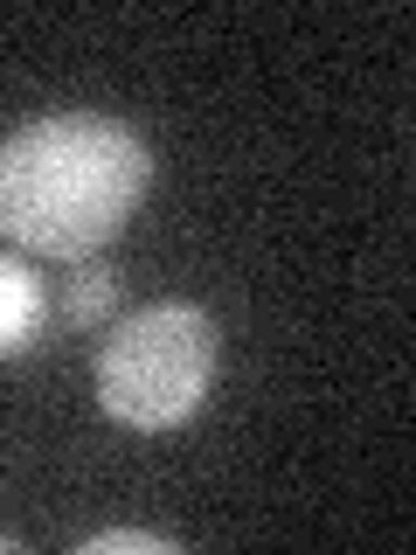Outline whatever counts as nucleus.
<instances>
[{"mask_svg":"<svg viewBox=\"0 0 416 555\" xmlns=\"http://www.w3.org/2000/svg\"><path fill=\"white\" fill-rule=\"evenodd\" d=\"M153 160L132 126L98 112L35 118L0 146V236L35 257H91L146 202Z\"/></svg>","mask_w":416,"mask_h":555,"instance_id":"nucleus-1","label":"nucleus"},{"mask_svg":"<svg viewBox=\"0 0 416 555\" xmlns=\"http://www.w3.org/2000/svg\"><path fill=\"white\" fill-rule=\"evenodd\" d=\"M216 320L195 299H160L139 306L112 326L98 354V403L126 430H173L202 410L216 382Z\"/></svg>","mask_w":416,"mask_h":555,"instance_id":"nucleus-2","label":"nucleus"},{"mask_svg":"<svg viewBox=\"0 0 416 555\" xmlns=\"http://www.w3.org/2000/svg\"><path fill=\"white\" fill-rule=\"evenodd\" d=\"M42 320H49V299L35 285V271L22 257H0V354H22L42 334Z\"/></svg>","mask_w":416,"mask_h":555,"instance_id":"nucleus-3","label":"nucleus"},{"mask_svg":"<svg viewBox=\"0 0 416 555\" xmlns=\"http://www.w3.org/2000/svg\"><path fill=\"white\" fill-rule=\"evenodd\" d=\"M118 299H126V278H118V264L83 257V264L69 271V285H63V320L69 326H104L118 312Z\"/></svg>","mask_w":416,"mask_h":555,"instance_id":"nucleus-4","label":"nucleus"},{"mask_svg":"<svg viewBox=\"0 0 416 555\" xmlns=\"http://www.w3.org/2000/svg\"><path fill=\"white\" fill-rule=\"evenodd\" d=\"M77 555H173V542L146 528H104V534H83Z\"/></svg>","mask_w":416,"mask_h":555,"instance_id":"nucleus-5","label":"nucleus"},{"mask_svg":"<svg viewBox=\"0 0 416 555\" xmlns=\"http://www.w3.org/2000/svg\"><path fill=\"white\" fill-rule=\"evenodd\" d=\"M14 548H22V542H14V534H0V555H14Z\"/></svg>","mask_w":416,"mask_h":555,"instance_id":"nucleus-6","label":"nucleus"}]
</instances>
